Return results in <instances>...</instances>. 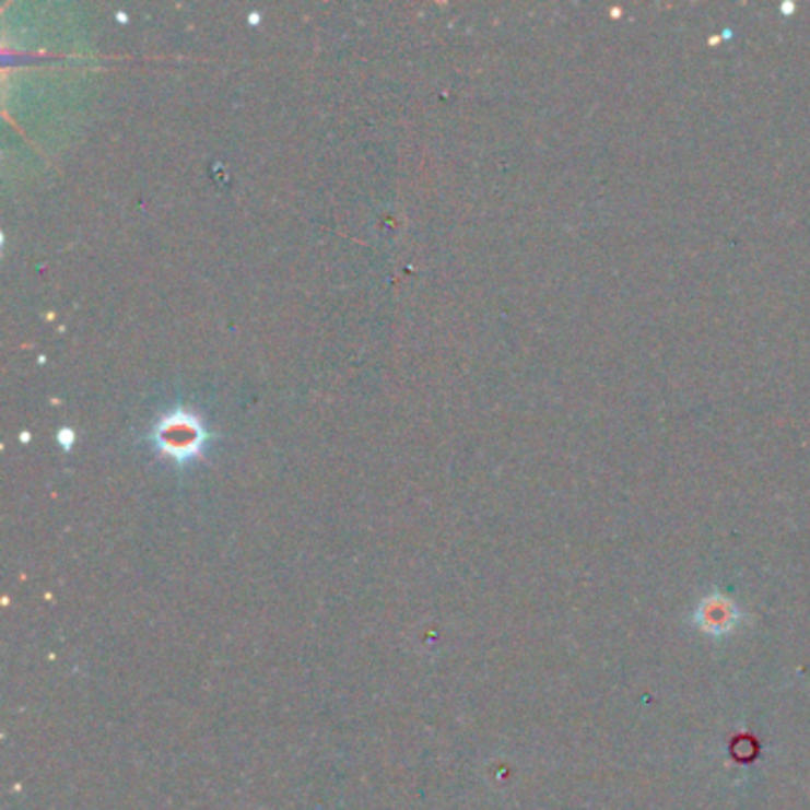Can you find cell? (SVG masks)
Listing matches in <instances>:
<instances>
[{
    "instance_id": "7a4b0ae2",
    "label": "cell",
    "mask_w": 810,
    "mask_h": 810,
    "mask_svg": "<svg viewBox=\"0 0 810 810\" xmlns=\"http://www.w3.org/2000/svg\"><path fill=\"white\" fill-rule=\"evenodd\" d=\"M739 607L727 597H720V595H711L706 599H702V603H699L696 611H694V623L699 625V630L706 635H713V637H720V635H727L730 630L737 627L739 623Z\"/></svg>"
},
{
    "instance_id": "6da1fadb",
    "label": "cell",
    "mask_w": 810,
    "mask_h": 810,
    "mask_svg": "<svg viewBox=\"0 0 810 810\" xmlns=\"http://www.w3.org/2000/svg\"><path fill=\"white\" fill-rule=\"evenodd\" d=\"M155 441L162 447V451H167L174 459L188 461L200 451L204 443V431L193 416L174 414L160 423Z\"/></svg>"
}]
</instances>
